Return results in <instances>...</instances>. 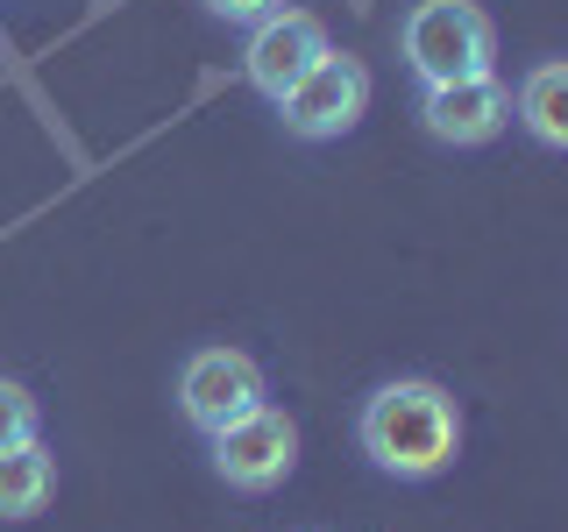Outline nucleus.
<instances>
[{"mask_svg":"<svg viewBox=\"0 0 568 532\" xmlns=\"http://www.w3.org/2000/svg\"><path fill=\"white\" fill-rule=\"evenodd\" d=\"M355 448L398 483H426V475L455 469L462 454V412L434 377H398L377 383L355 412Z\"/></svg>","mask_w":568,"mask_h":532,"instance_id":"1","label":"nucleus"},{"mask_svg":"<svg viewBox=\"0 0 568 532\" xmlns=\"http://www.w3.org/2000/svg\"><path fill=\"white\" fill-rule=\"evenodd\" d=\"M405 64L419 71V85H448V79H476L497 58V29L476 0H419L405 14Z\"/></svg>","mask_w":568,"mask_h":532,"instance_id":"2","label":"nucleus"},{"mask_svg":"<svg viewBox=\"0 0 568 532\" xmlns=\"http://www.w3.org/2000/svg\"><path fill=\"white\" fill-rule=\"evenodd\" d=\"M206 440H213V475H221L227 490H248V497L277 490L284 475L298 469V426L284 419L271 398H263L256 412L227 419L221 433H206Z\"/></svg>","mask_w":568,"mask_h":532,"instance_id":"3","label":"nucleus"},{"mask_svg":"<svg viewBox=\"0 0 568 532\" xmlns=\"http://www.w3.org/2000/svg\"><path fill=\"white\" fill-rule=\"evenodd\" d=\"M263 398H271L263 362L242 355V348H192L185 369H178V412L200 426V433H221L227 419L256 412Z\"/></svg>","mask_w":568,"mask_h":532,"instance_id":"4","label":"nucleus"},{"mask_svg":"<svg viewBox=\"0 0 568 532\" xmlns=\"http://www.w3.org/2000/svg\"><path fill=\"white\" fill-rule=\"evenodd\" d=\"M363 106H369V71H363V58L327 50V58H320L306 79L277 100V114H284V129H292L298 142H334V135H348L355 121H363Z\"/></svg>","mask_w":568,"mask_h":532,"instance_id":"5","label":"nucleus"},{"mask_svg":"<svg viewBox=\"0 0 568 532\" xmlns=\"http://www.w3.org/2000/svg\"><path fill=\"white\" fill-rule=\"evenodd\" d=\"M327 50L334 43H327V29H320V14H306V8H271L263 22H248L242 71H248V85L277 106L320 58H327Z\"/></svg>","mask_w":568,"mask_h":532,"instance_id":"6","label":"nucleus"},{"mask_svg":"<svg viewBox=\"0 0 568 532\" xmlns=\"http://www.w3.org/2000/svg\"><path fill=\"white\" fill-rule=\"evenodd\" d=\"M511 121V93L497 71H476V79H448L426 85L419 100V129L434 142H455V150H476V142H497Z\"/></svg>","mask_w":568,"mask_h":532,"instance_id":"7","label":"nucleus"},{"mask_svg":"<svg viewBox=\"0 0 568 532\" xmlns=\"http://www.w3.org/2000/svg\"><path fill=\"white\" fill-rule=\"evenodd\" d=\"M511 114L532 129V142H540V150H568V64H561V58L532 64L526 79H519Z\"/></svg>","mask_w":568,"mask_h":532,"instance_id":"8","label":"nucleus"},{"mask_svg":"<svg viewBox=\"0 0 568 532\" xmlns=\"http://www.w3.org/2000/svg\"><path fill=\"white\" fill-rule=\"evenodd\" d=\"M58 490V461L43 454V440L0 448V519H36Z\"/></svg>","mask_w":568,"mask_h":532,"instance_id":"9","label":"nucleus"},{"mask_svg":"<svg viewBox=\"0 0 568 532\" xmlns=\"http://www.w3.org/2000/svg\"><path fill=\"white\" fill-rule=\"evenodd\" d=\"M36 440V398L22 383H0V448H22Z\"/></svg>","mask_w":568,"mask_h":532,"instance_id":"10","label":"nucleus"},{"mask_svg":"<svg viewBox=\"0 0 568 532\" xmlns=\"http://www.w3.org/2000/svg\"><path fill=\"white\" fill-rule=\"evenodd\" d=\"M213 14H221V22H263V14L277 8V0H206Z\"/></svg>","mask_w":568,"mask_h":532,"instance_id":"11","label":"nucleus"}]
</instances>
